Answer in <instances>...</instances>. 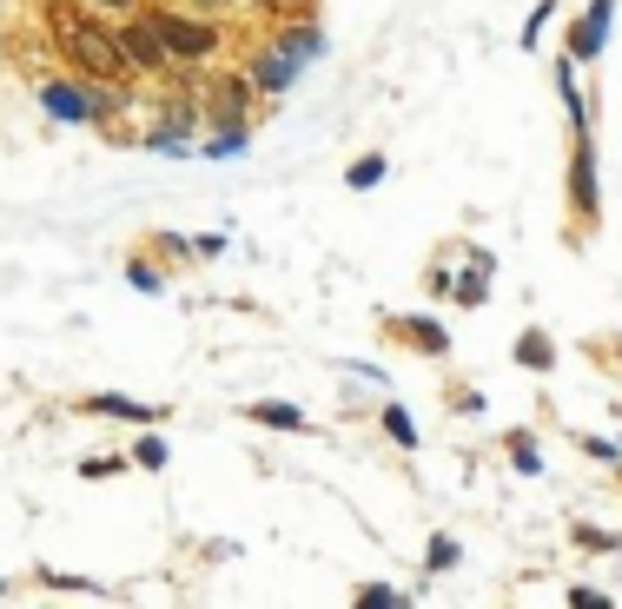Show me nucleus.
Here are the masks:
<instances>
[{"instance_id": "16", "label": "nucleus", "mask_w": 622, "mask_h": 609, "mask_svg": "<svg viewBox=\"0 0 622 609\" xmlns=\"http://www.w3.org/2000/svg\"><path fill=\"white\" fill-rule=\"evenodd\" d=\"M378 424H384V438H391L398 451H418V424H411V411H404V405H384V418H378Z\"/></svg>"}, {"instance_id": "26", "label": "nucleus", "mask_w": 622, "mask_h": 609, "mask_svg": "<svg viewBox=\"0 0 622 609\" xmlns=\"http://www.w3.org/2000/svg\"><path fill=\"white\" fill-rule=\"evenodd\" d=\"M550 20H557V0H537V13H530V20H524V46H537V40H544V27H550Z\"/></svg>"}, {"instance_id": "9", "label": "nucleus", "mask_w": 622, "mask_h": 609, "mask_svg": "<svg viewBox=\"0 0 622 609\" xmlns=\"http://www.w3.org/2000/svg\"><path fill=\"white\" fill-rule=\"evenodd\" d=\"M457 285H451V305H484L491 298V272H497V259L484 252V245H457Z\"/></svg>"}, {"instance_id": "10", "label": "nucleus", "mask_w": 622, "mask_h": 609, "mask_svg": "<svg viewBox=\"0 0 622 609\" xmlns=\"http://www.w3.org/2000/svg\"><path fill=\"white\" fill-rule=\"evenodd\" d=\"M610 20H616V0H590L583 20H570V60H597L610 40Z\"/></svg>"}, {"instance_id": "30", "label": "nucleus", "mask_w": 622, "mask_h": 609, "mask_svg": "<svg viewBox=\"0 0 622 609\" xmlns=\"http://www.w3.org/2000/svg\"><path fill=\"white\" fill-rule=\"evenodd\" d=\"M192 13H219V7H239V0H186Z\"/></svg>"}, {"instance_id": "27", "label": "nucleus", "mask_w": 622, "mask_h": 609, "mask_svg": "<svg viewBox=\"0 0 622 609\" xmlns=\"http://www.w3.org/2000/svg\"><path fill=\"white\" fill-rule=\"evenodd\" d=\"M577 444H583L597 464H616V458H622V444H610V438H577Z\"/></svg>"}, {"instance_id": "19", "label": "nucleus", "mask_w": 622, "mask_h": 609, "mask_svg": "<svg viewBox=\"0 0 622 609\" xmlns=\"http://www.w3.org/2000/svg\"><path fill=\"white\" fill-rule=\"evenodd\" d=\"M40 590H53V597H106V584H93V577H40Z\"/></svg>"}, {"instance_id": "28", "label": "nucleus", "mask_w": 622, "mask_h": 609, "mask_svg": "<svg viewBox=\"0 0 622 609\" xmlns=\"http://www.w3.org/2000/svg\"><path fill=\"white\" fill-rule=\"evenodd\" d=\"M444 405H451V411H484V398H477V391H464V385H451V398H444Z\"/></svg>"}, {"instance_id": "32", "label": "nucleus", "mask_w": 622, "mask_h": 609, "mask_svg": "<svg viewBox=\"0 0 622 609\" xmlns=\"http://www.w3.org/2000/svg\"><path fill=\"white\" fill-rule=\"evenodd\" d=\"M616 444H622V438H616Z\"/></svg>"}, {"instance_id": "4", "label": "nucleus", "mask_w": 622, "mask_h": 609, "mask_svg": "<svg viewBox=\"0 0 622 609\" xmlns=\"http://www.w3.org/2000/svg\"><path fill=\"white\" fill-rule=\"evenodd\" d=\"M66 60H73L80 80H113V86H126V73H133L119 33H106L99 20H73V27H66Z\"/></svg>"}, {"instance_id": "6", "label": "nucleus", "mask_w": 622, "mask_h": 609, "mask_svg": "<svg viewBox=\"0 0 622 609\" xmlns=\"http://www.w3.org/2000/svg\"><path fill=\"white\" fill-rule=\"evenodd\" d=\"M378 325H384V338H391V345H404V351H424V358H451V332H444L437 318H411V312H384Z\"/></svg>"}, {"instance_id": "7", "label": "nucleus", "mask_w": 622, "mask_h": 609, "mask_svg": "<svg viewBox=\"0 0 622 609\" xmlns=\"http://www.w3.org/2000/svg\"><path fill=\"white\" fill-rule=\"evenodd\" d=\"M119 46H126L133 73H172V66H179V60L166 53V40L152 33V20H146V13H126V27H119Z\"/></svg>"}, {"instance_id": "11", "label": "nucleus", "mask_w": 622, "mask_h": 609, "mask_svg": "<svg viewBox=\"0 0 622 609\" xmlns=\"http://www.w3.org/2000/svg\"><path fill=\"white\" fill-rule=\"evenodd\" d=\"M510 358L524 365V371H537V378H550L557 365H563V345L544 332V325H530V332H517V345H510Z\"/></svg>"}, {"instance_id": "23", "label": "nucleus", "mask_w": 622, "mask_h": 609, "mask_svg": "<svg viewBox=\"0 0 622 609\" xmlns=\"http://www.w3.org/2000/svg\"><path fill=\"white\" fill-rule=\"evenodd\" d=\"M133 464H139V471H159V464H166V438H152V424H146V438L133 444Z\"/></svg>"}, {"instance_id": "21", "label": "nucleus", "mask_w": 622, "mask_h": 609, "mask_svg": "<svg viewBox=\"0 0 622 609\" xmlns=\"http://www.w3.org/2000/svg\"><path fill=\"white\" fill-rule=\"evenodd\" d=\"M146 153H166V159H186L192 153V139H179V133H159V126H146V139H139Z\"/></svg>"}, {"instance_id": "3", "label": "nucleus", "mask_w": 622, "mask_h": 609, "mask_svg": "<svg viewBox=\"0 0 622 609\" xmlns=\"http://www.w3.org/2000/svg\"><path fill=\"white\" fill-rule=\"evenodd\" d=\"M146 20H152V33L166 40V53L179 60V66H212L219 53H225V33L205 20V13H172V7H146Z\"/></svg>"}, {"instance_id": "2", "label": "nucleus", "mask_w": 622, "mask_h": 609, "mask_svg": "<svg viewBox=\"0 0 622 609\" xmlns=\"http://www.w3.org/2000/svg\"><path fill=\"white\" fill-rule=\"evenodd\" d=\"M563 192H570V245H583V239H597V225H603V186H597V133L583 126V133H570V179H563Z\"/></svg>"}, {"instance_id": "14", "label": "nucleus", "mask_w": 622, "mask_h": 609, "mask_svg": "<svg viewBox=\"0 0 622 609\" xmlns=\"http://www.w3.org/2000/svg\"><path fill=\"white\" fill-rule=\"evenodd\" d=\"M557 93H563V119H570V133H583V126H590V93L577 86V60H557Z\"/></svg>"}, {"instance_id": "15", "label": "nucleus", "mask_w": 622, "mask_h": 609, "mask_svg": "<svg viewBox=\"0 0 622 609\" xmlns=\"http://www.w3.org/2000/svg\"><path fill=\"white\" fill-rule=\"evenodd\" d=\"M504 458H510L524 477H544V451H537V438H530V431H504Z\"/></svg>"}, {"instance_id": "31", "label": "nucleus", "mask_w": 622, "mask_h": 609, "mask_svg": "<svg viewBox=\"0 0 622 609\" xmlns=\"http://www.w3.org/2000/svg\"><path fill=\"white\" fill-rule=\"evenodd\" d=\"M245 7H278V0H245Z\"/></svg>"}, {"instance_id": "20", "label": "nucleus", "mask_w": 622, "mask_h": 609, "mask_svg": "<svg viewBox=\"0 0 622 609\" xmlns=\"http://www.w3.org/2000/svg\"><path fill=\"white\" fill-rule=\"evenodd\" d=\"M378 179H384V159H378V153H365L358 166H345V186H351V192H371Z\"/></svg>"}, {"instance_id": "25", "label": "nucleus", "mask_w": 622, "mask_h": 609, "mask_svg": "<svg viewBox=\"0 0 622 609\" xmlns=\"http://www.w3.org/2000/svg\"><path fill=\"white\" fill-rule=\"evenodd\" d=\"M464 564V550H457V537H437L431 544V577H444V570H457Z\"/></svg>"}, {"instance_id": "29", "label": "nucleus", "mask_w": 622, "mask_h": 609, "mask_svg": "<svg viewBox=\"0 0 622 609\" xmlns=\"http://www.w3.org/2000/svg\"><path fill=\"white\" fill-rule=\"evenodd\" d=\"M93 13H139V0H86Z\"/></svg>"}, {"instance_id": "17", "label": "nucleus", "mask_w": 622, "mask_h": 609, "mask_svg": "<svg viewBox=\"0 0 622 609\" xmlns=\"http://www.w3.org/2000/svg\"><path fill=\"white\" fill-rule=\"evenodd\" d=\"M570 537H577V550H590V557H616L622 550V537L616 531H603V524H577Z\"/></svg>"}, {"instance_id": "1", "label": "nucleus", "mask_w": 622, "mask_h": 609, "mask_svg": "<svg viewBox=\"0 0 622 609\" xmlns=\"http://www.w3.org/2000/svg\"><path fill=\"white\" fill-rule=\"evenodd\" d=\"M325 53V33L312 27V20H292L265 53H252V66H245V80H252V93H285L312 60Z\"/></svg>"}, {"instance_id": "13", "label": "nucleus", "mask_w": 622, "mask_h": 609, "mask_svg": "<svg viewBox=\"0 0 622 609\" xmlns=\"http://www.w3.org/2000/svg\"><path fill=\"white\" fill-rule=\"evenodd\" d=\"M239 418H245V424H265V431H312L305 411H298V405H278V398H252Z\"/></svg>"}, {"instance_id": "8", "label": "nucleus", "mask_w": 622, "mask_h": 609, "mask_svg": "<svg viewBox=\"0 0 622 609\" xmlns=\"http://www.w3.org/2000/svg\"><path fill=\"white\" fill-rule=\"evenodd\" d=\"M73 411H86V418H126V424H166V418H172V405H139V398H126V391L73 398Z\"/></svg>"}, {"instance_id": "24", "label": "nucleus", "mask_w": 622, "mask_h": 609, "mask_svg": "<svg viewBox=\"0 0 622 609\" xmlns=\"http://www.w3.org/2000/svg\"><path fill=\"white\" fill-rule=\"evenodd\" d=\"M126 279H133V292H166V272H152L146 259H126Z\"/></svg>"}, {"instance_id": "12", "label": "nucleus", "mask_w": 622, "mask_h": 609, "mask_svg": "<svg viewBox=\"0 0 622 609\" xmlns=\"http://www.w3.org/2000/svg\"><path fill=\"white\" fill-rule=\"evenodd\" d=\"M199 119H205V99H192V93H172V99H159V133H179V139H192V133H199Z\"/></svg>"}, {"instance_id": "18", "label": "nucleus", "mask_w": 622, "mask_h": 609, "mask_svg": "<svg viewBox=\"0 0 622 609\" xmlns=\"http://www.w3.org/2000/svg\"><path fill=\"white\" fill-rule=\"evenodd\" d=\"M119 471H133V451H106V458H86V464H80L86 484H106V477H119Z\"/></svg>"}, {"instance_id": "22", "label": "nucleus", "mask_w": 622, "mask_h": 609, "mask_svg": "<svg viewBox=\"0 0 622 609\" xmlns=\"http://www.w3.org/2000/svg\"><path fill=\"white\" fill-rule=\"evenodd\" d=\"M351 603L358 609H398V603H411L404 590H384V584H365V590H351Z\"/></svg>"}, {"instance_id": "5", "label": "nucleus", "mask_w": 622, "mask_h": 609, "mask_svg": "<svg viewBox=\"0 0 622 609\" xmlns=\"http://www.w3.org/2000/svg\"><path fill=\"white\" fill-rule=\"evenodd\" d=\"M40 106H46V119H60V126H99L93 80H80V73H46V80H40Z\"/></svg>"}]
</instances>
